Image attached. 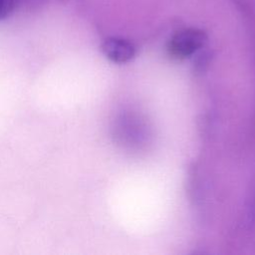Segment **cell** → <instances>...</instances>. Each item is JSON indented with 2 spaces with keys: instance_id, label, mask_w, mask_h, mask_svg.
Returning <instances> with one entry per match:
<instances>
[{
  "instance_id": "obj_1",
  "label": "cell",
  "mask_w": 255,
  "mask_h": 255,
  "mask_svg": "<svg viewBox=\"0 0 255 255\" xmlns=\"http://www.w3.org/2000/svg\"><path fill=\"white\" fill-rule=\"evenodd\" d=\"M207 36L204 31L197 28H187L175 33L167 44L169 55L176 59H184L197 50L206 42Z\"/></svg>"
},
{
  "instance_id": "obj_2",
  "label": "cell",
  "mask_w": 255,
  "mask_h": 255,
  "mask_svg": "<svg viewBox=\"0 0 255 255\" xmlns=\"http://www.w3.org/2000/svg\"><path fill=\"white\" fill-rule=\"evenodd\" d=\"M102 51L110 61L117 64L128 62L135 54V48L132 43L119 37L107 38L102 44Z\"/></svg>"
},
{
  "instance_id": "obj_3",
  "label": "cell",
  "mask_w": 255,
  "mask_h": 255,
  "mask_svg": "<svg viewBox=\"0 0 255 255\" xmlns=\"http://www.w3.org/2000/svg\"><path fill=\"white\" fill-rule=\"evenodd\" d=\"M18 0H0V20L9 17L16 9Z\"/></svg>"
}]
</instances>
